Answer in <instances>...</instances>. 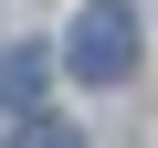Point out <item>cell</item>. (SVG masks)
<instances>
[{
	"label": "cell",
	"instance_id": "6da1fadb",
	"mask_svg": "<svg viewBox=\"0 0 158 148\" xmlns=\"http://www.w3.org/2000/svg\"><path fill=\"white\" fill-rule=\"evenodd\" d=\"M63 74H85V85H127V74H137V11H116V0L74 11V32H63Z\"/></svg>",
	"mask_w": 158,
	"mask_h": 148
},
{
	"label": "cell",
	"instance_id": "3957f363",
	"mask_svg": "<svg viewBox=\"0 0 158 148\" xmlns=\"http://www.w3.org/2000/svg\"><path fill=\"white\" fill-rule=\"evenodd\" d=\"M11 148H85V137H74V127H53V116H32V127H21Z\"/></svg>",
	"mask_w": 158,
	"mask_h": 148
},
{
	"label": "cell",
	"instance_id": "7a4b0ae2",
	"mask_svg": "<svg viewBox=\"0 0 158 148\" xmlns=\"http://www.w3.org/2000/svg\"><path fill=\"white\" fill-rule=\"evenodd\" d=\"M21 106H42V42L0 53V116H21Z\"/></svg>",
	"mask_w": 158,
	"mask_h": 148
}]
</instances>
